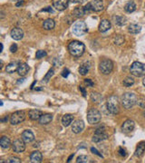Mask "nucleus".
Segmentation results:
<instances>
[{
	"mask_svg": "<svg viewBox=\"0 0 145 163\" xmlns=\"http://www.w3.org/2000/svg\"><path fill=\"white\" fill-rule=\"evenodd\" d=\"M103 9V3L102 0H92V1L89 2L85 6V13L89 12V11H94V12H100Z\"/></svg>",
	"mask_w": 145,
	"mask_h": 163,
	"instance_id": "6e6552de",
	"label": "nucleus"
},
{
	"mask_svg": "<svg viewBox=\"0 0 145 163\" xmlns=\"http://www.w3.org/2000/svg\"><path fill=\"white\" fill-rule=\"evenodd\" d=\"M53 6L58 11H64L68 7L69 0H52Z\"/></svg>",
	"mask_w": 145,
	"mask_h": 163,
	"instance_id": "f8f14e48",
	"label": "nucleus"
},
{
	"mask_svg": "<svg viewBox=\"0 0 145 163\" xmlns=\"http://www.w3.org/2000/svg\"><path fill=\"white\" fill-rule=\"evenodd\" d=\"M134 127H135V123H134V122L132 121V120H126L122 126V130L123 132L128 133V132H132Z\"/></svg>",
	"mask_w": 145,
	"mask_h": 163,
	"instance_id": "2eb2a0df",
	"label": "nucleus"
},
{
	"mask_svg": "<svg viewBox=\"0 0 145 163\" xmlns=\"http://www.w3.org/2000/svg\"><path fill=\"white\" fill-rule=\"evenodd\" d=\"M86 1L87 0H72V2L76 3V4H82V3H85Z\"/></svg>",
	"mask_w": 145,
	"mask_h": 163,
	"instance_id": "49530a36",
	"label": "nucleus"
},
{
	"mask_svg": "<svg viewBox=\"0 0 145 163\" xmlns=\"http://www.w3.org/2000/svg\"><path fill=\"white\" fill-rule=\"evenodd\" d=\"M12 148L16 153H21L26 149V142L23 140V139H16L12 143Z\"/></svg>",
	"mask_w": 145,
	"mask_h": 163,
	"instance_id": "9d476101",
	"label": "nucleus"
},
{
	"mask_svg": "<svg viewBox=\"0 0 145 163\" xmlns=\"http://www.w3.org/2000/svg\"><path fill=\"white\" fill-rule=\"evenodd\" d=\"M113 42H114L116 46H121L124 43V36L122 35H116L113 38Z\"/></svg>",
	"mask_w": 145,
	"mask_h": 163,
	"instance_id": "473e14b6",
	"label": "nucleus"
},
{
	"mask_svg": "<svg viewBox=\"0 0 145 163\" xmlns=\"http://www.w3.org/2000/svg\"><path fill=\"white\" fill-rule=\"evenodd\" d=\"M91 100L92 101V102H95V103H101V102L102 100V97L98 93H92Z\"/></svg>",
	"mask_w": 145,
	"mask_h": 163,
	"instance_id": "c756f323",
	"label": "nucleus"
},
{
	"mask_svg": "<svg viewBox=\"0 0 145 163\" xmlns=\"http://www.w3.org/2000/svg\"><path fill=\"white\" fill-rule=\"evenodd\" d=\"M141 26L137 24H131L128 26V32L131 35H137L141 32Z\"/></svg>",
	"mask_w": 145,
	"mask_h": 163,
	"instance_id": "b1692460",
	"label": "nucleus"
},
{
	"mask_svg": "<svg viewBox=\"0 0 145 163\" xmlns=\"http://www.w3.org/2000/svg\"><path fill=\"white\" fill-rule=\"evenodd\" d=\"M134 84V80L131 77H126L123 80V85L125 87H131Z\"/></svg>",
	"mask_w": 145,
	"mask_h": 163,
	"instance_id": "72a5a7b5",
	"label": "nucleus"
},
{
	"mask_svg": "<svg viewBox=\"0 0 145 163\" xmlns=\"http://www.w3.org/2000/svg\"><path fill=\"white\" fill-rule=\"evenodd\" d=\"M72 120H74V116L71 114H65L62 118V123L65 127H68L72 122Z\"/></svg>",
	"mask_w": 145,
	"mask_h": 163,
	"instance_id": "a878e982",
	"label": "nucleus"
},
{
	"mask_svg": "<svg viewBox=\"0 0 145 163\" xmlns=\"http://www.w3.org/2000/svg\"><path fill=\"white\" fill-rule=\"evenodd\" d=\"M54 73H55V71H54V69H50V70L48 71V73L45 74V76L44 77V81H45V83H48V81L51 79L52 76L54 75Z\"/></svg>",
	"mask_w": 145,
	"mask_h": 163,
	"instance_id": "c9c22d12",
	"label": "nucleus"
},
{
	"mask_svg": "<svg viewBox=\"0 0 145 163\" xmlns=\"http://www.w3.org/2000/svg\"><path fill=\"white\" fill-rule=\"evenodd\" d=\"M41 115H42V112L39 110H31L28 112V117L32 121H37L40 119Z\"/></svg>",
	"mask_w": 145,
	"mask_h": 163,
	"instance_id": "4be33fe9",
	"label": "nucleus"
},
{
	"mask_svg": "<svg viewBox=\"0 0 145 163\" xmlns=\"http://www.w3.org/2000/svg\"><path fill=\"white\" fill-rule=\"evenodd\" d=\"M17 51V46L16 43H13V45L10 46V52L11 53H16Z\"/></svg>",
	"mask_w": 145,
	"mask_h": 163,
	"instance_id": "79ce46f5",
	"label": "nucleus"
},
{
	"mask_svg": "<svg viewBox=\"0 0 145 163\" xmlns=\"http://www.w3.org/2000/svg\"><path fill=\"white\" fill-rule=\"evenodd\" d=\"M42 159H43V155L38 150L33 151L30 155V161L33 163H40L42 161Z\"/></svg>",
	"mask_w": 145,
	"mask_h": 163,
	"instance_id": "f3484780",
	"label": "nucleus"
},
{
	"mask_svg": "<svg viewBox=\"0 0 145 163\" xmlns=\"http://www.w3.org/2000/svg\"><path fill=\"white\" fill-rule=\"evenodd\" d=\"M72 157H74V154H72V155H71V156L69 157V159H68V160H67V162H70V161H71V159H72Z\"/></svg>",
	"mask_w": 145,
	"mask_h": 163,
	"instance_id": "8fccbe9b",
	"label": "nucleus"
},
{
	"mask_svg": "<svg viewBox=\"0 0 145 163\" xmlns=\"http://www.w3.org/2000/svg\"><path fill=\"white\" fill-rule=\"evenodd\" d=\"M19 66V63L18 62H11L10 63H8L6 67V71L8 73H13L16 71H17Z\"/></svg>",
	"mask_w": 145,
	"mask_h": 163,
	"instance_id": "412c9836",
	"label": "nucleus"
},
{
	"mask_svg": "<svg viewBox=\"0 0 145 163\" xmlns=\"http://www.w3.org/2000/svg\"><path fill=\"white\" fill-rule=\"evenodd\" d=\"M47 56V53L44 50H38L36 53V59H41V58H43L45 56Z\"/></svg>",
	"mask_w": 145,
	"mask_h": 163,
	"instance_id": "f704fd0d",
	"label": "nucleus"
},
{
	"mask_svg": "<svg viewBox=\"0 0 145 163\" xmlns=\"http://www.w3.org/2000/svg\"><path fill=\"white\" fill-rule=\"evenodd\" d=\"M6 162H8V163H20L21 160H20V159L17 158V157H11V158H9Z\"/></svg>",
	"mask_w": 145,
	"mask_h": 163,
	"instance_id": "58836bf2",
	"label": "nucleus"
},
{
	"mask_svg": "<svg viewBox=\"0 0 145 163\" xmlns=\"http://www.w3.org/2000/svg\"><path fill=\"white\" fill-rule=\"evenodd\" d=\"M144 151H145V142H141V143H139V145L135 150V155L137 157L141 158L143 155Z\"/></svg>",
	"mask_w": 145,
	"mask_h": 163,
	"instance_id": "c85d7f7f",
	"label": "nucleus"
},
{
	"mask_svg": "<svg viewBox=\"0 0 145 163\" xmlns=\"http://www.w3.org/2000/svg\"><path fill=\"white\" fill-rule=\"evenodd\" d=\"M26 119V112L24 111H17L10 116V123L12 125H16L21 123Z\"/></svg>",
	"mask_w": 145,
	"mask_h": 163,
	"instance_id": "1a4fd4ad",
	"label": "nucleus"
},
{
	"mask_svg": "<svg viewBox=\"0 0 145 163\" xmlns=\"http://www.w3.org/2000/svg\"><path fill=\"white\" fill-rule=\"evenodd\" d=\"M113 18H114V20H115V24H116L117 26H124V25L126 24V21H127L126 17L117 16H114Z\"/></svg>",
	"mask_w": 145,
	"mask_h": 163,
	"instance_id": "2f4dec72",
	"label": "nucleus"
},
{
	"mask_svg": "<svg viewBox=\"0 0 145 163\" xmlns=\"http://www.w3.org/2000/svg\"><path fill=\"white\" fill-rule=\"evenodd\" d=\"M23 3H24V2H23V0H21V1H19L18 3H16V6H21Z\"/></svg>",
	"mask_w": 145,
	"mask_h": 163,
	"instance_id": "de8ad7c7",
	"label": "nucleus"
},
{
	"mask_svg": "<svg viewBox=\"0 0 145 163\" xmlns=\"http://www.w3.org/2000/svg\"><path fill=\"white\" fill-rule=\"evenodd\" d=\"M68 51L70 54L74 57H80L84 54L85 51V46L80 41H72L69 43Z\"/></svg>",
	"mask_w": 145,
	"mask_h": 163,
	"instance_id": "f257e3e1",
	"label": "nucleus"
},
{
	"mask_svg": "<svg viewBox=\"0 0 145 163\" xmlns=\"http://www.w3.org/2000/svg\"><path fill=\"white\" fill-rule=\"evenodd\" d=\"M24 81H25V79H20L18 82H17V83H24Z\"/></svg>",
	"mask_w": 145,
	"mask_h": 163,
	"instance_id": "3c124183",
	"label": "nucleus"
},
{
	"mask_svg": "<svg viewBox=\"0 0 145 163\" xmlns=\"http://www.w3.org/2000/svg\"><path fill=\"white\" fill-rule=\"evenodd\" d=\"M69 73H70V71L68 69H65L63 71V73H62V76H63V77H65V78H66L67 76L69 75Z\"/></svg>",
	"mask_w": 145,
	"mask_h": 163,
	"instance_id": "37998d69",
	"label": "nucleus"
},
{
	"mask_svg": "<svg viewBox=\"0 0 145 163\" xmlns=\"http://www.w3.org/2000/svg\"><path fill=\"white\" fill-rule=\"evenodd\" d=\"M52 120H53V115L50 113H45L41 115L38 121L41 125H47L52 122Z\"/></svg>",
	"mask_w": 145,
	"mask_h": 163,
	"instance_id": "a211bd4d",
	"label": "nucleus"
},
{
	"mask_svg": "<svg viewBox=\"0 0 145 163\" xmlns=\"http://www.w3.org/2000/svg\"><path fill=\"white\" fill-rule=\"evenodd\" d=\"M137 103L139 106L145 108V96H141V97L137 98Z\"/></svg>",
	"mask_w": 145,
	"mask_h": 163,
	"instance_id": "4c0bfd02",
	"label": "nucleus"
},
{
	"mask_svg": "<svg viewBox=\"0 0 145 163\" xmlns=\"http://www.w3.org/2000/svg\"><path fill=\"white\" fill-rule=\"evenodd\" d=\"M107 138H108V134L105 132L104 130L97 129L94 135V138H92V141H95V142H101V141L106 140Z\"/></svg>",
	"mask_w": 145,
	"mask_h": 163,
	"instance_id": "9b49d317",
	"label": "nucleus"
},
{
	"mask_svg": "<svg viewBox=\"0 0 145 163\" xmlns=\"http://www.w3.org/2000/svg\"><path fill=\"white\" fill-rule=\"evenodd\" d=\"M142 83H143V85H145V77H144V79H143V81H142Z\"/></svg>",
	"mask_w": 145,
	"mask_h": 163,
	"instance_id": "603ef678",
	"label": "nucleus"
},
{
	"mask_svg": "<svg viewBox=\"0 0 145 163\" xmlns=\"http://www.w3.org/2000/svg\"><path fill=\"white\" fill-rule=\"evenodd\" d=\"M79 90L82 92V96L84 97H86V91L85 90V88L84 87H82V86H79Z\"/></svg>",
	"mask_w": 145,
	"mask_h": 163,
	"instance_id": "a18cd8bd",
	"label": "nucleus"
},
{
	"mask_svg": "<svg viewBox=\"0 0 145 163\" xmlns=\"http://www.w3.org/2000/svg\"><path fill=\"white\" fill-rule=\"evenodd\" d=\"M10 36L11 37L16 41L18 40H21L24 37V31L21 28H18V27H14L11 32H10Z\"/></svg>",
	"mask_w": 145,
	"mask_h": 163,
	"instance_id": "4468645a",
	"label": "nucleus"
},
{
	"mask_svg": "<svg viewBox=\"0 0 145 163\" xmlns=\"http://www.w3.org/2000/svg\"><path fill=\"white\" fill-rule=\"evenodd\" d=\"M122 106L129 110L137 103V96L133 93H125L122 98Z\"/></svg>",
	"mask_w": 145,
	"mask_h": 163,
	"instance_id": "f03ea898",
	"label": "nucleus"
},
{
	"mask_svg": "<svg viewBox=\"0 0 145 163\" xmlns=\"http://www.w3.org/2000/svg\"><path fill=\"white\" fill-rule=\"evenodd\" d=\"M102 119L101 112L97 110V109H90L87 112V122L90 124H97L100 122Z\"/></svg>",
	"mask_w": 145,
	"mask_h": 163,
	"instance_id": "423d86ee",
	"label": "nucleus"
},
{
	"mask_svg": "<svg viewBox=\"0 0 145 163\" xmlns=\"http://www.w3.org/2000/svg\"><path fill=\"white\" fill-rule=\"evenodd\" d=\"M72 34H75L77 36H82L88 32V28L84 21H78V22H75L74 26H72Z\"/></svg>",
	"mask_w": 145,
	"mask_h": 163,
	"instance_id": "39448f33",
	"label": "nucleus"
},
{
	"mask_svg": "<svg viewBox=\"0 0 145 163\" xmlns=\"http://www.w3.org/2000/svg\"><path fill=\"white\" fill-rule=\"evenodd\" d=\"M85 129V122L82 120H76L72 124V130L75 134H79Z\"/></svg>",
	"mask_w": 145,
	"mask_h": 163,
	"instance_id": "ddd939ff",
	"label": "nucleus"
},
{
	"mask_svg": "<svg viewBox=\"0 0 145 163\" xmlns=\"http://www.w3.org/2000/svg\"><path fill=\"white\" fill-rule=\"evenodd\" d=\"M111 26H112L111 22L109 20H107V19H103V20L101 21L98 29H99V31L101 33H104V32L108 31L111 28Z\"/></svg>",
	"mask_w": 145,
	"mask_h": 163,
	"instance_id": "6ab92c4d",
	"label": "nucleus"
},
{
	"mask_svg": "<svg viewBox=\"0 0 145 163\" xmlns=\"http://www.w3.org/2000/svg\"><path fill=\"white\" fill-rule=\"evenodd\" d=\"M124 10H125L127 13H132V12H134V11L136 10V5H135V3H134L133 1H129L125 5V6H124Z\"/></svg>",
	"mask_w": 145,
	"mask_h": 163,
	"instance_id": "cd10ccee",
	"label": "nucleus"
},
{
	"mask_svg": "<svg viewBox=\"0 0 145 163\" xmlns=\"http://www.w3.org/2000/svg\"><path fill=\"white\" fill-rule=\"evenodd\" d=\"M6 121H8V117L6 116V118H4V119H1V122H6Z\"/></svg>",
	"mask_w": 145,
	"mask_h": 163,
	"instance_id": "09e8293b",
	"label": "nucleus"
},
{
	"mask_svg": "<svg viewBox=\"0 0 145 163\" xmlns=\"http://www.w3.org/2000/svg\"><path fill=\"white\" fill-rule=\"evenodd\" d=\"M29 72V66L26 63H19L17 73L20 76H26Z\"/></svg>",
	"mask_w": 145,
	"mask_h": 163,
	"instance_id": "aec40b11",
	"label": "nucleus"
},
{
	"mask_svg": "<svg viewBox=\"0 0 145 163\" xmlns=\"http://www.w3.org/2000/svg\"><path fill=\"white\" fill-rule=\"evenodd\" d=\"M55 22L54 19L48 18L46 20H45L43 23V27L45 30H52L55 28Z\"/></svg>",
	"mask_w": 145,
	"mask_h": 163,
	"instance_id": "5701e85b",
	"label": "nucleus"
},
{
	"mask_svg": "<svg viewBox=\"0 0 145 163\" xmlns=\"http://www.w3.org/2000/svg\"><path fill=\"white\" fill-rule=\"evenodd\" d=\"M22 139L26 143H30L35 140V135L32 132V130H26L25 132L22 133Z\"/></svg>",
	"mask_w": 145,
	"mask_h": 163,
	"instance_id": "dca6fc26",
	"label": "nucleus"
},
{
	"mask_svg": "<svg viewBox=\"0 0 145 163\" xmlns=\"http://www.w3.org/2000/svg\"><path fill=\"white\" fill-rule=\"evenodd\" d=\"M107 110L111 114L115 115L119 112V98L115 95H112L109 97V99L106 103Z\"/></svg>",
	"mask_w": 145,
	"mask_h": 163,
	"instance_id": "7ed1b4c3",
	"label": "nucleus"
},
{
	"mask_svg": "<svg viewBox=\"0 0 145 163\" xmlns=\"http://www.w3.org/2000/svg\"><path fill=\"white\" fill-rule=\"evenodd\" d=\"M90 70V63H82L81 66L79 67V73L81 75H85L88 73Z\"/></svg>",
	"mask_w": 145,
	"mask_h": 163,
	"instance_id": "bb28decb",
	"label": "nucleus"
},
{
	"mask_svg": "<svg viewBox=\"0 0 145 163\" xmlns=\"http://www.w3.org/2000/svg\"><path fill=\"white\" fill-rule=\"evenodd\" d=\"M130 72L135 77H141L145 75V65L140 62H134L131 65Z\"/></svg>",
	"mask_w": 145,
	"mask_h": 163,
	"instance_id": "20e7f679",
	"label": "nucleus"
},
{
	"mask_svg": "<svg viewBox=\"0 0 145 163\" xmlns=\"http://www.w3.org/2000/svg\"><path fill=\"white\" fill-rule=\"evenodd\" d=\"M89 160H88V157L87 156H85V155H81V156H79L78 158H77V159H76V162L77 163H86V162H88Z\"/></svg>",
	"mask_w": 145,
	"mask_h": 163,
	"instance_id": "e433bc0d",
	"label": "nucleus"
},
{
	"mask_svg": "<svg viewBox=\"0 0 145 163\" xmlns=\"http://www.w3.org/2000/svg\"><path fill=\"white\" fill-rule=\"evenodd\" d=\"M85 7H82V6H78V7H75V10H74V15L76 16V17H81V16H84L85 15Z\"/></svg>",
	"mask_w": 145,
	"mask_h": 163,
	"instance_id": "7c9ffc66",
	"label": "nucleus"
},
{
	"mask_svg": "<svg viewBox=\"0 0 145 163\" xmlns=\"http://www.w3.org/2000/svg\"><path fill=\"white\" fill-rule=\"evenodd\" d=\"M85 84H86L87 86H89V87H92V86L95 85V83L92 82L91 79H85Z\"/></svg>",
	"mask_w": 145,
	"mask_h": 163,
	"instance_id": "ea45409f",
	"label": "nucleus"
},
{
	"mask_svg": "<svg viewBox=\"0 0 145 163\" xmlns=\"http://www.w3.org/2000/svg\"><path fill=\"white\" fill-rule=\"evenodd\" d=\"M99 70L102 74H110L113 70V63L110 59H103L99 63Z\"/></svg>",
	"mask_w": 145,
	"mask_h": 163,
	"instance_id": "0eeeda50",
	"label": "nucleus"
},
{
	"mask_svg": "<svg viewBox=\"0 0 145 163\" xmlns=\"http://www.w3.org/2000/svg\"><path fill=\"white\" fill-rule=\"evenodd\" d=\"M143 115H144V118H145V111H144V112H143Z\"/></svg>",
	"mask_w": 145,
	"mask_h": 163,
	"instance_id": "864d4df0",
	"label": "nucleus"
},
{
	"mask_svg": "<svg viewBox=\"0 0 145 163\" xmlns=\"http://www.w3.org/2000/svg\"><path fill=\"white\" fill-rule=\"evenodd\" d=\"M0 146H1L4 149H9L10 146H11V140L10 139L6 136H3L0 140Z\"/></svg>",
	"mask_w": 145,
	"mask_h": 163,
	"instance_id": "393cba45",
	"label": "nucleus"
},
{
	"mask_svg": "<svg viewBox=\"0 0 145 163\" xmlns=\"http://www.w3.org/2000/svg\"><path fill=\"white\" fill-rule=\"evenodd\" d=\"M91 150H92V153H95V154L98 155L99 157H102V155L101 153H99V151H98L95 148H91Z\"/></svg>",
	"mask_w": 145,
	"mask_h": 163,
	"instance_id": "c03bdc74",
	"label": "nucleus"
},
{
	"mask_svg": "<svg viewBox=\"0 0 145 163\" xmlns=\"http://www.w3.org/2000/svg\"><path fill=\"white\" fill-rule=\"evenodd\" d=\"M119 154L122 156V157H125L126 156V150L122 149V148H120L119 149Z\"/></svg>",
	"mask_w": 145,
	"mask_h": 163,
	"instance_id": "a19ab883",
	"label": "nucleus"
}]
</instances>
